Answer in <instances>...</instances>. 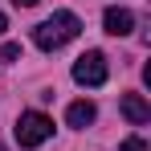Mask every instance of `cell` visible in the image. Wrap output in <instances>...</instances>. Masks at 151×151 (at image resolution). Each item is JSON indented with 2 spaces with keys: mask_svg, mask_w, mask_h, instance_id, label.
<instances>
[{
  "mask_svg": "<svg viewBox=\"0 0 151 151\" xmlns=\"http://www.w3.org/2000/svg\"><path fill=\"white\" fill-rule=\"evenodd\" d=\"M78 33H82V21L74 12H53L49 21H41L33 29V41H37V49H61V45L74 41Z\"/></svg>",
  "mask_w": 151,
  "mask_h": 151,
  "instance_id": "6da1fadb",
  "label": "cell"
},
{
  "mask_svg": "<svg viewBox=\"0 0 151 151\" xmlns=\"http://www.w3.org/2000/svg\"><path fill=\"white\" fill-rule=\"evenodd\" d=\"M12 131H17V143H21V147H41V143L53 135V119L41 114V110H25Z\"/></svg>",
  "mask_w": 151,
  "mask_h": 151,
  "instance_id": "7a4b0ae2",
  "label": "cell"
},
{
  "mask_svg": "<svg viewBox=\"0 0 151 151\" xmlns=\"http://www.w3.org/2000/svg\"><path fill=\"white\" fill-rule=\"evenodd\" d=\"M74 82L78 86H102V82H106V57H102L98 49L82 53L74 61Z\"/></svg>",
  "mask_w": 151,
  "mask_h": 151,
  "instance_id": "3957f363",
  "label": "cell"
},
{
  "mask_svg": "<svg viewBox=\"0 0 151 151\" xmlns=\"http://www.w3.org/2000/svg\"><path fill=\"white\" fill-rule=\"evenodd\" d=\"M119 110H123V119H127L131 127H143V123H151V106H147V98H143V94H123Z\"/></svg>",
  "mask_w": 151,
  "mask_h": 151,
  "instance_id": "277c9868",
  "label": "cell"
},
{
  "mask_svg": "<svg viewBox=\"0 0 151 151\" xmlns=\"http://www.w3.org/2000/svg\"><path fill=\"white\" fill-rule=\"evenodd\" d=\"M102 25H106V33H110V37H127V33L135 29V12L114 4V8H106V12H102Z\"/></svg>",
  "mask_w": 151,
  "mask_h": 151,
  "instance_id": "5b68a950",
  "label": "cell"
},
{
  "mask_svg": "<svg viewBox=\"0 0 151 151\" xmlns=\"http://www.w3.org/2000/svg\"><path fill=\"white\" fill-rule=\"evenodd\" d=\"M94 114H98V110H94V102H70V110H65V123L70 127H90L94 123Z\"/></svg>",
  "mask_w": 151,
  "mask_h": 151,
  "instance_id": "8992f818",
  "label": "cell"
},
{
  "mask_svg": "<svg viewBox=\"0 0 151 151\" xmlns=\"http://www.w3.org/2000/svg\"><path fill=\"white\" fill-rule=\"evenodd\" d=\"M0 57H4V61H17V57H21V45H12V41H8V45L0 49Z\"/></svg>",
  "mask_w": 151,
  "mask_h": 151,
  "instance_id": "52a82bcc",
  "label": "cell"
},
{
  "mask_svg": "<svg viewBox=\"0 0 151 151\" xmlns=\"http://www.w3.org/2000/svg\"><path fill=\"white\" fill-rule=\"evenodd\" d=\"M123 151H147V143H143L139 135H131V139H127V143H123Z\"/></svg>",
  "mask_w": 151,
  "mask_h": 151,
  "instance_id": "ba28073f",
  "label": "cell"
},
{
  "mask_svg": "<svg viewBox=\"0 0 151 151\" xmlns=\"http://www.w3.org/2000/svg\"><path fill=\"white\" fill-rule=\"evenodd\" d=\"M17 4H21V8H33V4H41V0H17Z\"/></svg>",
  "mask_w": 151,
  "mask_h": 151,
  "instance_id": "9c48e42d",
  "label": "cell"
},
{
  "mask_svg": "<svg viewBox=\"0 0 151 151\" xmlns=\"http://www.w3.org/2000/svg\"><path fill=\"white\" fill-rule=\"evenodd\" d=\"M4 29H8V17H4V12H0V33H4Z\"/></svg>",
  "mask_w": 151,
  "mask_h": 151,
  "instance_id": "30bf717a",
  "label": "cell"
}]
</instances>
